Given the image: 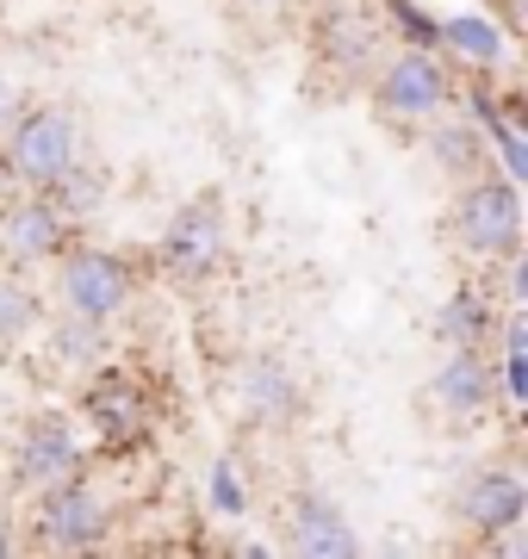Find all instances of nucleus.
Wrapping results in <instances>:
<instances>
[{
	"label": "nucleus",
	"instance_id": "obj_1",
	"mask_svg": "<svg viewBox=\"0 0 528 559\" xmlns=\"http://www.w3.org/2000/svg\"><path fill=\"white\" fill-rule=\"evenodd\" d=\"M447 242L472 261V267H509L523 255V193L516 180L497 168H479L454 187L447 200Z\"/></svg>",
	"mask_w": 528,
	"mask_h": 559
},
{
	"label": "nucleus",
	"instance_id": "obj_2",
	"mask_svg": "<svg viewBox=\"0 0 528 559\" xmlns=\"http://www.w3.org/2000/svg\"><path fill=\"white\" fill-rule=\"evenodd\" d=\"M367 100L392 124H429L442 119L447 100H454V69L435 50H423V44H398L367 75Z\"/></svg>",
	"mask_w": 528,
	"mask_h": 559
},
{
	"label": "nucleus",
	"instance_id": "obj_3",
	"mask_svg": "<svg viewBox=\"0 0 528 559\" xmlns=\"http://www.w3.org/2000/svg\"><path fill=\"white\" fill-rule=\"evenodd\" d=\"M106 535H112V503L87 473L32 491V540L44 554H94L106 547Z\"/></svg>",
	"mask_w": 528,
	"mask_h": 559
},
{
	"label": "nucleus",
	"instance_id": "obj_4",
	"mask_svg": "<svg viewBox=\"0 0 528 559\" xmlns=\"http://www.w3.org/2000/svg\"><path fill=\"white\" fill-rule=\"evenodd\" d=\"M0 150H7V168H13V187H50V180L82 156V119L69 106H20L7 131H0Z\"/></svg>",
	"mask_w": 528,
	"mask_h": 559
},
{
	"label": "nucleus",
	"instance_id": "obj_5",
	"mask_svg": "<svg viewBox=\"0 0 528 559\" xmlns=\"http://www.w3.org/2000/svg\"><path fill=\"white\" fill-rule=\"evenodd\" d=\"M305 38H311L317 69H329L343 81H367L380 69V57H386V13H373L367 0H317Z\"/></svg>",
	"mask_w": 528,
	"mask_h": 559
},
{
	"label": "nucleus",
	"instance_id": "obj_6",
	"mask_svg": "<svg viewBox=\"0 0 528 559\" xmlns=\"http://www.w3.org/2000/svg\"><path fill=\"white\" fill-rule=\"evenodd\" d=\"M137 293V267L131 255L119 249H100V242H69L57 255V305L75 311V318H94V323H112L131 305Z\"/></svg>",
	"mask_w": 528,
	"mask_h": 559
},
{
	"label": "nucleus",
	"instance_id": "obj_7",
	"mask_svg": "<svg viewBox=\"0 0 528 559\" xmlns=\"http://www.w3.org/2000/svg\"><path fill=\"white\" fill-rule=\"evenodd\" d=\"M156 261H163V274L187 280V286L218 280L224 267H230V205H224V193L187 200L181 212L168 218L163 242H156Z\"/></svg>",
	"mask_w": 528,
	"mask_h": 559
},
{
	"label": "nucleus",
	"instance_id": "obj_8",
	"mask_svg": "<svg viewBox=\"0 0 528 559\" xmlns=\"http://www.w3.org/2000/svg\"><path fill=\"white\" fill-rule=\"evenodd\" d=\"M75 237H82V224L69 218L50 193H38V187H13L7 193V212H0V261L44 267V261H57Z\"/></svg>",
	"mask_w": 528,
	"mask_h": 559
},
{
	"label": "nucleus",
	"instance_id": "obj_9",
	"mask_svg": "<svg viewBox=\"0 0 528 559\" xmlns=\"http://www.w3.org/2000/svg\"><path fill=\"white\" fill-rule=\"evenodd\" d=\"M528 516V485L523 473L509 466V460H485V466H472L460 491H454V522L467 528L479 547L491 535H509V528H523Z\"/></svg>",
	"mask_w": 528,
	"mask_h": 559
},
{
	"label": "nucleus",
	"instance_id": "obj_10",
	"mask_svg": "<svg viewBox=\"0 0 528 559\" xmlns=\"http://www.w3.org/2000/svg\"><path fill=\"white\" fill-rule=\"evenodd\" d=\"M82 411H87V423H94V436H100L106 448H137V441L149 436V423H156L143 380L124 373V367H106V360L94 367V380H87Z\"/></svg>",
	"mask_w": 528,
	"mask_h": 559
},
{
	"label": "nucleus",
	"instance_id": "obj_11",
	"mask_svg": "<svg viewBox=\"0 0 528 559\" xmlns=\"http://www.w3.org/2000/svg\"><path fill=\"white\" fill-rule=\"evenodd\" d=\"M429 404L454 423H479L497 404V367L491 348H447L442 367L429 373Z\"/></svg>",
	"mask_w": 528,
	"mask_h": 559
},
{
	"label": "nucleus",
	"instance_id": "obj_12",
	"mask_svg": "<svg viewBox=\"0 0 528 559\" xmlns=\"http://www.w3.org/2000/svg\"><path fill=\"white\" fill-rule=\"evenodd\" d=\"M286 547L305 559H355L361 554V535H355V522L336 498L324 491H292L286 498Z\"/></svg>",
	"mask_w": 528,
	"mask_h": 559
},
{
	"label": "nucleus",
	"instance_id": "obj_13",
	"mask_svg": "<svg viewBox=\"0 0 528 559\" xmlns=\"http://www.w3.org/2000/svg\"><path fill=\"white\" fill-rule=\"evenodd\" d=\"M69 473H82V441H75L69 417L44 411V417H32L20 429V441H13V479H20L25 491H38V485H57V479H69Z\"/></svg>",
	"mask_w": 528,
	"mask_h": 559
},
{
	"label": "nucleus",
	"instance_id": "obj_14",
	"mask_svg": "<svg viewBox=\"0 0 528 559\" xmlns=\"http://www.w3.org/2000/svg\"><path fill=\"white\" fill-rule=\"evenodd\" d=\"M237 399H243V417L255 423V429H292V423L305 417V385H299V373H292L280 355L243 360Z\"/></svg>",
	"mask_w": 528,
	"mask_h": 559
},
{
	"label": "nucleus",
	"instance_id": "obj_15",
	"mask_svg": "<svg viewBox=\"0 0 528 559\" xmlns=\"http://www.w3.org/2000/svg\"><path fill=\"white\" fill-rule=\"evenodd\" d=\"M497 323H504V311H497L479 286H460V293L435 311V336H442V348H491Z\"/></svg>",
	"mask_w": 528,
	"mask_h": 559
},
{
	"label": "nucleus",
	"instance_id": "obj_16",
	"mask_svg": "<svg viewBox=\"0 0 528 559\" xmlns=\"http://www.w3.org/2000/svg\"><path fill=\"white\" fill-rule=\"evenodd\" d=\"M44 323V299L38 286L25 280V267H13V261H0V355L7 348H20L32 330Z\"/></svg>",
	"mask_w": 528,
	"mask_h": 559
},
{
	"label": "nucleus",
	"instance_id": "obj_17",
	"mask_svg": "<svg viewBox=\"0 0 528 559\" xmlns=\"http://www.w3.org/2000/svg\"><path fill=\"white\" fill-rule=\"evenodd\" d=\"M50 360L69 367V373H94V367L106 360V323L62 311V318L50 323Z\"/></svg>",
	"mask_w": 528,
	"mask_h": 559
},
{
	"label": "nucleus",
	"instance_id": "obj_18",
	"mask_svg": "<svg viewBox=\"0 0 528 559\" xmlns=\"http://www.w3.org/2000/svg\"><path fill=\"white\" fill-rule=\"evenodd\" d=\"M44 193H50V200H57L75 224H87V218H94V212L106 205V168H94V162L75 156L57 180H50V187H44Z\"/></svg>",
	"mask_w": 528,
	"mask_h": 559
},
{
	"label": "nucleus",
	"instance_id": "obj_19",
	"mask_svg": "<svg viewBox=\"0 0 528 559\" xmlns=\"http://www.w3.org/2000/svg\"><path fill=\"white\" fill-rule=\"evenodd\" d=\"M429 156L442 162L454 180H467V175L485 168V143H479L472 124H435V131H429Z\"/></svg>",
	"mask_w": 528,
	"mask_h": 559
},
{
	"label": "nucleus",
	"instance_id": "obj_20",
	"mask_svg": "<svg viewBox=\"0 0 528 559\" xmlns=\"http://www.w3.org/2000/svg\"><path fill=\"white\" fill-rule=\"evenodd\" d=\"M442 44H454L460 57L485 62V69L504 62V38H497V25H491V20H447L442 25Z\"/></svg>",
	"mask_w": 528,
	"mask_h": 559
},
{
	"label": "nucleus",
	"instance_id": "obj_21",
	"mask_svg": "<svg viewBox=\"0 0 528 559\" xmlns=\"http://www.w3.org/2000/svg\"><path fill=\"white\" fill-rule=\"evenodd\" d=\"M212 510H218V516H243L249 510V491H243L237 460H218V466H212Z\"/></svg>",
	"mask_w": 528,
	"mask_h": 559
},
{
	"label": "nucleus",
	"instance_id": "obj_22",
	"mask_svg": "<svg viewBox=\"0 0 528 559\" xmlns=\"http://www.w3.org/2000/svg\"><path fill=\"white\" fill-rule=\"evenodd\" d=\"M386 13L398 20V32H405L410 44H423V50H435V44H442V25H435V20H423V13H417L410 0H386Z\"/></svg>",
	"mask_w": 528,
	"mask_h": 559
},
{
	"label": "nucleus",
	"instance_id": "obj_23",
	"mask_svg": "<svg viewBox=\"0 0 528 559\" xmlns=\"http://www.w3.org/2000/svg\"><path fill=\"white\" fill-rule=\"evenodd\" d=\"M249 20H292L299 7H311V0H237Z\"/></svg>",
	"mask_w": 528,
	"mask_h": 559
},
{
	"label": "nucleus",
	"instance_id": "obj_24",
	"mask_svg": "<svg viewBox=\"0 0 528 559\" xmlns=\"http://www.w3.org/2000/svg\"><path fill=\"white\" fill-rule=\"evenodd\" d=\"M13 112H20V94H13V81L0 75V131H7V119H13Z\"/></svg>",
	"mask_w": 528,
	"mask_h": 559
},
{
	"label": "nucleus",
	"instance_id": "obj_25",
	"mask_svg": "<svg viewBox=\"0 0 528 559\" xmlns=\"http://www.w3.org/2000/svg\"><path fill=\"white\" fill-rule=\"evenodd\" d=\"M13 547H20V535H13V516H7V510H0V559L13 554Z\"/></svg>",
	"mask_w": 528,
	"mask_h": 559
},
{
	"label": "nucleus",
	"instance_id": "obj_26",
	"mask_svg": "<svg viewBox=\"0 0 528 559\" xmlns=\"http://www.w3.org/2000/svg\"><path fill=\"white\" fill-rule=\"evenodd\" d=\"M7 187H13V168H7V150H0V193H7Z\"/></svg>",
	"mask_w": 528,
	"mask_h": 559
},
{
	"label": "nucleus",
	"instance_id": "obj_27",
	"mask_svg": "<svg viewBox=\"0 0 528 559\" xmlns=\"http://www.w3.org/2000/svg\"><path fill=\"white\" fill-rule=\"evenodd\" d=\"M7 193H13V187H7ZM7 193H0V212H7Z\"/></svg>",
	"mask_w": 528,
	"mask_h": 559
}]
</instances>
